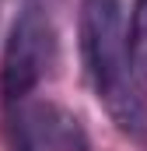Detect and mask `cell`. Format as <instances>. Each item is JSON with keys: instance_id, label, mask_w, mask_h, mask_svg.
Listing matches in <instances>:
<instances>
[{"instance_id": "6da1fadb", "label": "cell", "mask_w": 147, "mask_h": 151, "mask_svg": "<svg viewBox=\"0 0 147 151\" xmlns=\"http://www.w3.org/2000/svg\"><path fill=\"white\" fill-rule=\"evenodd\" d=\"M81 53L98 102L123 130H140L144 95L137 91L126 60L123 0H81Z\"/></svg>"}, {"instance_id": "7a4b0ae2", "label": "cell", "mask_w": 147, "mask_h": 151, "mask_svg": "<svg viewBox=\"0 0 147 151\" xmlns=\"http://www.w3.org/2000/svg\"><path fill=\"white\" fill-rule=\"evenodd\" d=\"M53 56V28L46 21V14L39 7L21 11V18L14 21L7 46H4V63H0V88L7 102L25 99L35 88Z\"/></svg>"}, {"instance_id": "3957f363", "label": "cell", "mask_w": 147, "mask_h": 151, "mask_svg": "<svg viewBox=\"0 0 147 151\" xmlns=\"http://www.w3.org/2000/svg\"><path fill=\"white\" fill-rule=\"evenodd\" d=\"M126 60H130V77L137 91H147V0L133 4V21H130V39H126Z\"/></svg>"}, {"instance_id": "277c9868", "label": "cell", "mask_w": 147, "mask_h": 151, "mask_svg": "<svg viewBox=\"0 0 147 151\" xmlns=\"http://www.w3.org/2000/svg\"><path fill=\"white\" fill-rule=\"evenodd\" d=\"M14 151H35V141H32L28 134H21V137H18V148H14Z\"/></svg>"}]
</instances>
